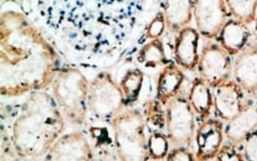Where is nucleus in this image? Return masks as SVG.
Here are the masks:
<instances>
[{"mask_svg": "<svg viewBox=\"0 0 257 161\" xmlns=\"http://www.w3.org/2000/svg\"><path fill=\"white\" fill-rule=\"evenodd\" d=\"M60 58L39 31L19 12L8 10L0 18V90L4 97H19L44 90L60 72Z\"/></svg>", "mask_w": 257, "mask_h": 161, "instance_id": "1", "label": "nucleus"}, {"mask_svg": "<svg viewBox=\"0 0 257 161\" xmlns=\"http://www.w3.org/2000/svg\"><path fill=\"white\" fill-rule=\"evenodd\" d=\"M65 120L52 94L39 90L29 94L12 128V146L20 159L46 156L65 130Z\"/></svg>", "mask_w": 257, "mask_h": 161, "instance_id": "2", "label": "nucleus"}, {"mask_svg": "<svg viewBox=\"0 0 257 161\" xmlns=\"http://www.w3.org/2000/svg\"><path fill=\"white\" fill-rule=\"evenodd\" d=\"M88 90L90 82L75 67L61 68L52 82V97L72 126H83L87 120Z\"/></svg>", "mask_w": 257, "mask_h": 161, "instance_id": "3", "label": "nucleus"}, {"mask_svg": "<svg viewBox=\"0 0 257 161\" xmlns=\"http://www.w3.org/2000/svg\"><path fill=\"white\" fill-rule=\"evenodd\" d=\"M114 149L122 161H149L146 119L138 109L125 108L111 120Z\"/></svg>", "mask_w": 257, "mask_h": 161, "instance_id": "4", "label": "nucleus"}, {"mask_svg": "<svg viewBox=\"0 0 257 161\" xmlns=\"http://www.w3.org/2000/svg\"><path fill=\"white\" fill-rule=\"evenodd\" d=\"M125 108L119 83L107 72H101L90 82L88 112L99 120H112Z\"/></svg>", "mask_w": 257, "mask_h": 161, "instance_id": "5", "label": "nucleus"}, {"mask_svg": "<svg viewBox=\"0 0 257 161\" xmlns=\"http://www.w3.org/2000/svg\"><path fill=\"white\" fill-rule=\"evenodd\" d=\"M165 130L174 148L190 146L195 135V112L188 98L178 94L168 102L165 108Z\"/></svg>", "mask_w": 257, "mask_h": 161, "instance_id": "6", "label": "nucleus"}, {"mask_svg": "<svg viewBox=\"0 0 257 161\" xmlns=\"http://www.w3.org/2000/svg\"><path fill=\"white\" fill-rule=\"evenodd\" d=\"M232 64L230 54L219 44H208L199 56L198 70L200 78L208 82L211 88L231 80Z\"/></svg>", "mask_w": 257, "mask_h": 161, "instance_id": "7", "label": "nucleus"}, {"mask_svg": "<svg viewBox=\"0 0 257 161\" xmlns=\"http://www.w3.org/2000/svg\"><path fill=\"white\" fill-rule=\"evenodd\" d=\"M193 16L198 32L205 38H216L220 31L229 20L230 12L226 2H194Z\"/></svg>", "mask_w": 257, "mask_h": 161, "instance_id": "8", "label": "nucleus"}, {"mask_svg": "<svg viewBox=\"0 0 257 161\" xmlns=\"http://www.w3.org/2000/svg\"><path fill=\"white\" fill-rule=\"evenodd\" d=\"M45 161H96L90 142L80 132L64 134L47 152Z\"/></svg>", "mask_w": 257, "mask_h": 161, "instance_id": "9", "label": "nucleus"}, {"mask_svg": "<svg viewBox=\"0 0 257 161\" xmlns=\"http://www.w3.org/2000/svg\"><path fill=\"white\" fill-rule=\"evenodd\" d=\"M224 126L220 119H204L195 133L196 160L210 161L222 146Z\"/></svg>", "mask_w": 257, "mask_h": 161, "instance_id": "10", "label": "nucleus"}, {"mask_svg": "<svg viewBox=\"0 0 257 161\" xmlns=\"http://www.w3.org/2000/svg\"><path fill=\"white\" fill-rule=\"evenodd\" d=\"M212 98H214L215 116L220 120L230 122L234 119L245 104L243 90L232 80L215 87Z\"/></svg>", "mask_w": 257, "mask_h": 161, "instance_id": "11", "label": "nucleus"}, {"mask_svg": "<svg viewBox=\"0 0 257 161\" xmlns=\"http://www.w3.org/2000/svg\"><path fill=\"white\" fill-rule=\"evenodd\" d=\"M234 80L250 94L257 93V44L247 45L234 61Z\"/></svg>", "mask_w": 257, "mask_h": 161, "instance_id": "12", "label": "nucleus"}, {"mask_svg": "<svg viewBox=\"0 0 257 161\" xmlns=\"http://www.w3.org/2000/svg\"><path fill=\"white\" fill-rule=\"evenodd\" d=\"M257 129V100L245 102L240 113L227 122L224 135L230 144H241L246 138Z\"/></svg>", "mask_w": 257, "mask_h": 161, "instance_id": "13", "label": "nucleus"}, {"mask_svg": "<svg viewBox=\"0 0 257 161\" xmlns=\"http://www.w3.org/2000/svg\"><path fill=\"white\" fill-rule=\"evenodd\" d=\"M199 38L198 30L190 26L178 32L174 42V58L178 66L188 71H194L198 67Z\"/></svg>", "mask_w": 257, "mask_h": 161, "instance_id": "14", "label": "nucleus"}, {"mask_svg": "<svg viewBox=\"0 0 257 161\" xmlns=\"http://www.w3.org/2000/svg\"><path fill=\"white\" fill-rule=\"evenodd\" d=\"M184 80L185 76L182 70L179 68V66L177 64L169 62L162 70L158 80H157L156 100L161 104L167 106L170 100L179 94Z\"/></svg>", "mask_w": 257, "mask_h": 161, "instance_id": "15", "label": "nucleus"}, {"mask_svg": "<svg viewBox=\"0 0 257 161\" xmlns=\"http://www.w3.org/2000/svg\"><path fill=\"white\" fill-rule=\"evenodd\" d=\"M248 38L250 30L247 25L235 19H229L220 31L216 40L219 45L231 56L238 54L247 46Z\"/></svg>", "mask_w": 257, "mask_h": 161, "instance_id": "16", "label": "nucleus"}, {"mask_svg": "<svg viewBox=\"0 0 257 161\" xmlns=\"http://www.w3.org/2000/svg\"><path fill=\"white\" fill-rule=\"evenodd\" d=\"M162 9L168 28L173 32H180L190 24L194 2H164Z\"/></svg>", "mask_w": 257, "mask_h": 161, "instance_id": "17", "label": "nucleus"}, {"mask_svg": "<svg viewBox=\"0 0 257 161\" xmlns=\"http://www.w3.org/2000/svg\"><path fill=\"white\" fill-rule=\"evenodd\" d=\"M188 100L195 114L203 118V120L208 119L211 113L212 106H214L211 86L200 77L195 78L191 83Z\"/></svg>", "mask_w": 257, "mask_h": 161, "instance_id": "18", "label": "nucleus"}, {"mask_svg": "<svg viewBox=\"0 0 257 161\" xmlns=\"http://www.w3.org/2000/svg\"><path fill=\"white\" fill-rule=\"evenodd\" d=\"M144 74L140 68L130 70L119 82V87L122 90L123 97H124L125 108L137 102L141 94L142 87H143Z\"/></svg>", "mask_w": 257, "mask_h": 161, "instance_id": "19", "label": "nucleus"}, {"mask_svg": "<svg viewBox=\"0 0 257 161\" xmlns=\"http://www.w3.org/2000/svg\"><path fill=\"white\" fill-rule=\"evenodd\" d=\"M138 62L148 68H154L158 66H167L169 64L165 54L164 45L161 40H152L146 44L137 56Z\"/></svg>", "mask_w": 257, "mask_h": 161, "instance_id": "20", "label": "nucleus"}, {"mask_svg": "<svg viewBox=\"0 0 257 161\" xmlns=\"http://www.w3.org/2000/svg\"><path fill=\"white\" fill-rule=\"evenodd\" d=\"M227 10L235 20L247 25L256 22L257 19V2L253 0H229L226 2Z\"/></svg>", "mask_w": 257, "mask_h": 161, "instance_id": "21", "label": "nucleus"}, {"mask_svg": "<svg viewBox=\"0 0 257 161\" xmlns=\"http://www.w3.org/2000/svg\"><path fill=\"white\" fill-rule=\"evenodd\" d=\"M169 139L167 134L161 130H154L148 136V152L151 159L156 161L163 160L169 154Z\"/></svg>", "mask_w": 257, "mask_h": 161, "instance_id": "22", "label": "nucleus"}, {"mask_svg": "<svg viewBox=\"0 0 257 161\" xmlns=\"http://www.w3.org/2000/svg\"><path fill=\"white\" fill-rule=\"evenodd\" d=\"M146 113L147 116L146 122H148L149 124H152L156 128H162L165 126V112L163 113L162 110V106L158 100H152L147 104L146 107Z\"/></svg>", "mask_w": 257, "mask_h": 161, "instance_id": "23", "label": "nucleus"}, {"mask_svg": "<svg viewBox=\"0 0 257 161\" xmlns=\"http://www.w3.org/2000/svg\"><path fill=\"white\" fill-rule=\"evenodd\" d=\"M165 28H167V22H165L163 12H158L147 28V38H151V40H159V38L165 31Z\"/></svg>", "mask_w": 257, "mask_h": 161, "instance_id": "24", "label": "nucleus"}, {"mask_svg": "<svg viewBox=\"0 0 257 161\" xmlns=\"http://www.w3.org/2000/svg\"><path fill=\"white\" fill-rule=\"evenodd\" d=\"M241 152L245 161H257V129L241 142Z\"/></svg>", "mask_w": 257, "mask_h": 161, "instance_id": "25", "label": "nucleus"}, {"mask_svg": "<svg viewBox=\"0 0 257 161\" xmlns=\"http://www.w3.org/2000/svg\"><path fill=\"white\" fill-rule=\"evenodd\" d=\"M216 161H245L242 152L235 148L234 144L222 145L216 155Z\"/></svg>", "mask_w": 257, "mask_h": 161, "instance_id": "26", "label": "nucleus"}, {"mask_svg": "<svg viewBox=\"0 0 257 161\" xmlns=\"http://www.w3.org/2000/svg\"><path fill=\"white\" fill-rule=\"evenodd\" d=\"M167 161H195L188 148H174L169 152Z\"/></svg>", "mask_w": 257, "mask_h": 161, "instance_id": "27", "label": "nucleus"}, {"mask_svg": "<svg viewBox=\"0 0 257 161\" xmlns=\"http://www.w3.org/2000/svg\"><path fill=\"white\" fill-rule=\"evenodd\" d=\"M97 161H122L118 158L116 152H112V149H107V148L102 146L98 152V160Z\"/></svg>", "mask_w": 257, "mask_h": 161, "instance_id": "28", "label": "nucleus"}, {"mask_svg": "<svg viewBox=\"0 0 257 161\" xmlns=\"http://www.w3.org/2000/svg\"><path fill=\"white\" fill-rule=\"evenodd\" d=\"M25 161H40L39 159H28V160H25Z\"/></svg>", "mask_w": 257, "mask_h": 161, "instance_id": "29", "label": "nucleus"}, {"mask_svg": "<svg viewBox=\"0 0 257 161\" xmlns=\"http://www.w3.org/2000/svg\"><path fill=\"white\" fill-rule=\"evenodd\" d=\"M256 30H257V19H256Z\"/></svg>", "mask_w": 257, "mask_h": 161, "instance_id": "30", "label": "nucleus"}, {"mask_svg": "<svg viewBox=\"0 0 257 161\" xmlns=\"http://www.w3.org/2000/svg\"><path fill=\"white\" fill-rule=\"evenodd\" d=\"M161 161H164V160H161Z\"/></svg>", "mask_w": 257, "mask_h": 161, "instance_id": "31", "label": "nucleus"}]
</instances>
